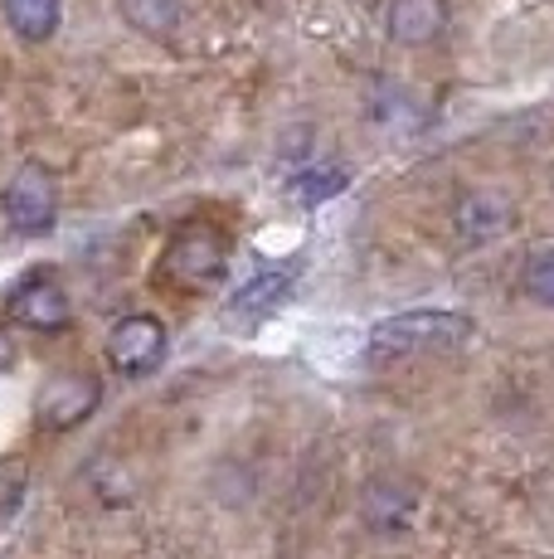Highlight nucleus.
I'll return each mask as SVG.
<instances>
[{"label": "nucleus", "instance_id": "nucleus-1", "mask_svg": "<svg viewBox=\"0 0 554 559\" xmlns=\"http://www.w3.org/2000/svg\"><path fill=\"white\" fill-rule=\"evenodd\" d=\"M477 336L472 317L462 311H438V307H419V311H399L370 326V356H429V350H457Z\"/></svg>", "mask_w": 554, "mask_h": 559}, {"label": "nucleus", "instance_id": "nucleus-2", "mask_svg": "<svg viewBox=\"0 0 554 559\" xmlns=\"http://www.w3.org/2000/svg\"><path fill=\"white\" fill-rule=\"evenodd\" d=\"M229 267V239L215 229V224H185L176 239L166 243L161 258V277L180 293H205L215 287Z\"/></svg>", "mask_w": 554, "mask_h": 559}, {"label": "nucleus", "instance_id": "nucleus-3", "mask_svg": "<svg viewBox=\"0 0 554 559\" xmlns=\"http://www.w3.org/2000/svg\"><path fill=\"white\" fill-rule=\"evenodd\" d=\"M0 204H5V219L15 234H29V239H35V234H49L59 219V186H55V176H49V166L25 160V166L5 180Z\"/></svg>", "mask_w": 554, "mask_h": 559}, {"label": "nucleus", "instance_id": "nucleus-4", "mask_svg": "<svg viewBox=\"0 0 554 559\" xmlns=\"http://www.w3.org/2000/svg\"><path fill=\"white\" fill-rule=\"evenodd\" d=\"M103 400V380L88 370H63L55 380L39 384L35 394V428L39 433H69L83 418L98 408Z\"/></svg>", "mask_w": 554, "mask_h": 559}, {"label": "nucleus", "instance_id": "nucleus-5", "mask_svg": "<svg viewBox=\"0 0 554 559\" xmlns=\"http://www.w3.org/2000/svg\"><path fill=\"white\" fill-rule=\"evenodd\" d=\"M108 360L117 374L136 380V374H152L156 365L166 360V321L152 317V311H132L112 326L108 336Z\"/></svg>", "mask_w": 554, "mask_h": 559}, {"label": "nucleus", "instance_id": "nucleus-6", "mask_svg": "<svg viewBox=\"0 0 554 559\" xmlns=\"http://www.w3.org/2000/svg\"><path fill=\"white\" fill-rule=\"evenodd\" d=\"M10 317H15V326H25V331L55 336V331H63L73 321V307H69V297H63V287L55 283V277L35 273L15 287V297H10Z\"/></svg>", "mask_w": 554, "mask_h": 559}, {"label": "nucleus", "instance_id": "nucleus-7", "mask_svg": "<svg viewBox=\"0 0 554 559\" xmlns=\"http://www.w3.org/2000/svg\"><path fill=\"white\" fill-rule=\"evenodd\" d=\"M389 39L404 49H429L447 29V0H394L389 15Z\"/></svg>", "mask_w": 554, "mask_h": 559}, {"label": "nucleus", "instance_id": "nucleus-8", "mask_svg": "<svg viewBox=\"0 0 554 559\" xmlns=\"http://www.w3.org/2000/svg\"><path fill=\"white\" fill-rule=\"evenodd\" d=\"M510 219H516V210H510V200L496 195V190H472V195H462V200H457V210H453L457 239H462V243L496 239V234L510 229Z\"/></svg>", "mask_w": 554, "mask_h": 559}, {"label": "nucleus", "instance_id": "nucleus-9", "mask_svg": "<svg viewBox=\"0 0 554 559\" xmlns=\"http://www.w3.org/2000/svg\"><path fill=\"white\" fill-rule=\"evenodd\" d=\"M292 283H297V267L292 263H287V267H268V273H258L253 283H243L239 293H233L229 311H233V317H263V311H273V307L287 302Z\"/></svg>", "mask_w": 554, "mask_h": 559}, {"label": "nucleus", "instance_id": "nucleus-10", "mask_svg": "<svg viewBox=\"0 0 554 559\" xmlns=\"http://www.w3.org/2000/svg\"><path fill=\"white\" fill-rule=\"evenodd\" d=\"M413 507H419V491L394 487V481H375V487L365 491V501H360V511H365V521L375 525V531H404Z\"/></svg>", "mask_w": 554, "mask_h": 559}, {"label": "nucleus", "instance_id": "nucleus-11", "mask_svg": "<svg viewBox=\"0 0 554 559\" xmlns=\"http://www.w3.org/2000/svg\"><path fill=\"white\" fill-rule=\"evenodd\" d=\"M0 5H5V25L15 29L25 45L55 39V29L63 20V0H0Z\"/></svg>", "mask_w": 554, "mask_h": 559}, {"label": "nucleus", "instance_id": "nucleus-12", "mask_svg": "<svg viewBox=\"0 0 554 559\" xmlns=\"http://www.w3.org/2000/svg\"><path fill=\"white\" fill-rule=\"evenodd\" d=\"M117 10H122L127 25L152 39H170L185 20V0H117Z\"/></svg>", "mask_w": 554, "mask_h": 559}, {"label": "nucleus", "instance_id": "nucleus-13", "mask_svg": "<svg viewBox=\"0 0 554 559\" xmlns=\"http://www.w3.org/2000/svg\"><path fill=\"white\" fill-rule=\"evenodd\" d=\"M520 287H526V297L535 307L554 311V249H540V253L526 258V267H520Z\"/></svg>", "mask_w": 554, "mask_h": 559}, {"label": "nucleus", "instance_id": "nucleus-14", "mask_svg": "<svg viewBox=\"0 0 554 559\" xmlns=\"http://www.w3.org/2000/svg\"><path fill=\"white\" fill-rule=\"evenodd\" d=\"M346 190V170H336V166H316V170H302V176L292 180V200H302V204H322V200H332Z\"/></svg>", "mask_w": 554, "mask_h": 559}, {"label": "nucleus", "instance_id": "nucleus-15", "mask_svg": "<svg viewBox=\"0 0 554 559\" xmlns=\"http://www.w3.org/2000/svg\"><path fill=\"white\" fill-rule=\"evenodd\" d=\"M25 481H29L25 462H20V457H0V525L20 511V501H25Z\"/></svg>", "mask_w": 554, "mask_h": 559}, {"label": "nucleus", "instance_id": "nucleus-16", "mask_svg": "<svg viewBox=\"0 0 554 559\" xmlns=\"http://www.w3.org/2000/svg\"><path fill=\"white\" fill-rule=\"evenodd\" d=\"M10 365H15V341H10L5 331H0V374H5Z\"/></svg>", "mask_w": 554, "mask_h": 559}]
</instances>
